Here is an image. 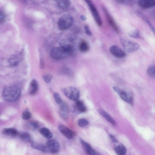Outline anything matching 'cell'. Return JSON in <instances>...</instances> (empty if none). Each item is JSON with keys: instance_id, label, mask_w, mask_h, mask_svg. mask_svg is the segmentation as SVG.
<instances>
[{"instance_id": "cell-1", "label": "cell", "mask_w": 155, "mask_h": 155, "mask_svg": "<svg viewBox=\"0 0 155 155\" xmlns=\"http://www.w3.org/2000/svg\"><path fill=\"white\" fill-rule=\"evenodd\" d=\"M73 53V49L71 45H62L52 48L50 51V55L55 60H61L71 55Z\"/></svg>"}, {"instance_id": "cell-2", "label": "cell", "mask_w": 155, "mask_h": 155, "mask_svg": "<svg viewBox=\"0 0 155 155\" xmlns=\"http://www.w3.org/2000/svg\"><path fill=\"white\" fill-rule=\"evenodd\" d=\"M21 94L20 88L15 85L6 86L3 91V96L6 101L12 102L18 100Z\"/></svg>"}, {"instance_id": "cell-3", "label": "cell", "mask_w": 155, "mask_h": 155, "mask_svg": "<svg viewBox=\"0 0 155 155\" xmlns=\"http://www.w3.org/2000/svg\"><path fill=\"white\" fill-rule=\"evenodd\" d=\"M120 41L124 51L128 53H131L137 51L139 45L137 43L124 38H121Z\"/></svg>"}, {"instance_id": "cell-4", "label": "cell", "mask_w": 155, "mask_h": 155, "mask_svg": "<svg viewBox=\"0 0 155 155\" xmlns=\"http://www.w3.org/2000/svg\"><path fill=\"white\" fill-rule=\"evenodd\" d=\"M73 23V18L70 15H65L62 16L58 21L59 28L62 30H65L70 28Z\"/></svg>"}, {"instance_id": "cell-5", "label": "cell", "mask_w": 155, "mask_h": 155, "mask_svg": "<svg viewBox=\"0 0 155 155\" xmlns=\"http://www.w3.org/2000/svg\"><path fill=\"white\" fill-rule=\"evenodd\" d=\"M64 95L70 99L76 101L78 100L80 95L79 89L75 87H68L63 90Z\"/></svg>"}, {"instance_id": "cell-6", "label": "cell", "mask_w": 155, "mask_h": 155, "mask_svg": "<svg viewBox=\"0 0 155 155\" xmlns=\"http://www.w3.org/2000/svg\"><path fill=\"white\" fill-rule=\"evenodd\" d=\"M113 88L123 100L131 104H133V98L129 92L116 86L113 87Z\"/></svg>"}, {"instance_id": "cell-7", "label": "cell", "mask_w": 155, "mask_h": 155, "mask_svg": "<svg viewBox=\"0 0 155 155\" xmlns=\"http://www.w3.org/2000/svg\"><path fill=\"white\" fill-rule=\"evenodd\" d=\"M84 0L89 6L92 15L96 23L99 26H101L102 24L101 19L92 2L91 0Z\"/></svg>"}, {"instance_id": "cell-8", "label": "cell", "mask_w": 155, "mask_h": 155, "mask_svg": "<svg viewBox=\"0 0 155 155\" xmlns=\"http://www.w3.org/2000/svg\"><path fill=\"white\" fill-rule=\"evenodd\" d=\"M46 152L54 153L58 152L60 150V144L55 140L51 139L48 140L45 144Z\"/></svg>"}, {"instance_id": "cell-9", "label": "cell", "mask_w": 155, "mask_h": 155, "mask_svg": "<svg viewBox=\"0 0 155 155\" xmlns=\"http://www.w3.org/2000/svg\"><path fill=\"white\" fill-rule=\"evenodd\" d=\"M110 52L114 57L117 58H123L125 57L126 53L118 46L113 45L110 48Z\"/></svg>"}, {"instance_id": "cell-10", "label": "cell", "mask_w": 155, "mask_h": 155, "mask_svg": "<svg viewBox=\"0 0 155 155\" xmlns=\"http://www.w3.org/2000/svg\"><path fill=\"white\" fill-rule=\"evenodd\" d=\"M102 8L108 23L114 31L117 32H118L119 29L114 20L110 15L106 8L104 6H103Z\"/></svg>"}, {"instance_id": "cell-11", "label": "cell", "mask_w": 155, "mask_h": 155, "mask_svg": "<svg viewBox=\"0 0 155 155\" xmlns=\"http://www.w3.org/2000/svg\"><path fill=\"white\" fill-rule=\"evenodd\" d=\"M59 114L61 118L64 120H67L69 116V108L67 104L63 102L60 104Z\"/></svg>"}, {"instance_id": "cell-12", "label": "cell", "mask_w": 155, "mask_h": 155, "mask_svg": "<svg viewBox=\"0 0 155 155\" xmlns=\"http://www.w3.org/2000/svg\"><path fill=\"white\" fill-rule=\"evenodd\" d=\"M58 129L60 132L67 138L71 139L73 138V132L66 126L61 124L59 126Z\"/></svg>"}, {"instance_id": "cell-13", "label": "cell", "mask_w": 155, "mask_h": 155, "mask_svg": "<svg viewBox=\"0 0 155 155\" xmlns=\"http://www.w3.org/2000/svg\"><path fill=\"white\" fill-rule=\"evenodd\" d=\"M80 142L86 152L89 155H97L98 154L88 143L86 142L82 139H80Z\"/></svg>"}, {"instance_id": "cell-14", "label": "cell", "mask_w": 155, "mask_h": 155, "mask_svg": "<svg viewBox=\"0 0 155 155\" xmlns=\"http://www.w3.org/2000/svg\"><path fill=\"white\" fill-rule=\"evenodd\" d=\"M138 4L143 8H148L155 5V0H139Z\"/></svg>"}, {"instance_id": "cell-15", "label": "cell", "mask_w": 155, "mask_h": 155, "mask_svg": "<svg viewBox=\"0 0 155 155\" xmlns=\"http://www.w3.org/2000/svg\"><path fill=\"white\" fill-rule=\"evenodd\" d=\"M38 90V84L35 79L32 80L30 85L29 93L31 95H34L37 94Z\"/></svg>"}, {"instance_id": "cell-16", "label": "cell", "mask_w": 155, "mask_h": 155, "mask_svg": "<svg viewBox=\"0 0 155 155\" xmlns=\"http://www.w3.org/2000/svg\"><path fill=\"white\" fill-rule=\"evenodd\" d=\"M99 113L112 125L114 126L116 123L113 118L107 112L103 110L100 109L98 110Z\"/></svg>"}, {"instance_id": "cell-17", "label": "cell", "mask_w": 155, "mask_h": 155, "mask_svg": "<svg viewBox=\"0 0 155 155\" xmlns=\"http://www.w3.org/2000/svg\"><path fill=\"white\" fill-rule=\"evenodd\" d=\"M2 133L7 135L16 136L18 135V132L15 129L12 128H5L2 130Z\"/></svg>"}, {"instance_id": "cell-18", "label": "cell", "mask_w": 155, "mask_h": 155, "mask_svg": "<svg viewBox=\"0 0 155 155\" xmlns=\"http://www.w3.org/2000/svg\"><path fill=\"white\" fill-rule=\"evenodd\" d=\"M31 146L33 149L42 152H46L45 144L33 141L31 143Z\"/></svg>"}, {"instance_id": "cell-19", "label": "cell", "mask_w": 155, "mask_h": 155, "mask_svg": "<svg viewBox=\"0 0 155 155\" xmlns=\"http://www.w3.org/2000/svg\"><path fill=\"white\" fill-rule=\"evenodd\" d=\"M75 107L77 110L80 112H84L87 110L86 107L84 102L81 100H78L76 101Z\"/></svg>"}, {"instance_id": "cell-20", "label": "cell", "mask_w": 155, "mask_h": 155, "mask_svg": "<svg viewBox=\"0 0 155 155\" xmlns=\"http://www.w3.org/2000/svg\"><path fill=\"white\" fill-rule=\"evenodd\" d=\"M115 153L119 155H125L126 152V148L122 143H120L114 148Z\"/></svg>"}, {"instance_id": "cell-21", "label": "cell", "mask_w": 155, "mask_h": 155, "mask_svg": "<svg viewBox=\"0 0 155 155\" xmlns=\"http://www.w3.org/2000/svg\"><path fill=\"white\" fill-rule=\"evenodd\" d=\"M39 132L42 135L48 139H51L53 137L52 133L47 128H41L39 130Z\"/></svg>"}, {"instance_id": "cell-22", "label": "cell", "mask_w": 155, "mask_h": 155, "mask_svg": "<svg viewBox=\"0 0 155 155\" xmlns=\"http://www.w3.org/2000/svg\"><path fill=\"white\" fill-rule=\"evenodd\" d=\"M56 2L58 6L62 9H67L70 5L69 0H56Z\"/></svg>"}, {"instance_id": "cell-23", "label": "cell", "mask_w": 155, "mask_h": 155, "mask_svg": "<svg viewBox=\"0 0 155 155\" xmlns=\"http://www.w3.org/2000/svg\"><path fill=\"white\" fill-rule=\"evenodd\" d=\"M79 50L82 52L87 51L89 49V46L88 43L84 40H82L79 45Z\"/></svg>"}, {"instance_id": "cell-24", "label": "cell", "mask_w": 155, "mask_h": 155, "mask_svg": "<svg viewBox=\"0 0 155 155\" xmlns=\"http://www.w3.org/2000/svg\"><path fill=\"white\" fill-rule=\"evenodd\" d=\"M21 139L23 141L31 143L33 142L31 135L28 133L24 132L20 135Z\"/></svg>"}, {"instance_id": "cell-25", "label": "cell", "mask_w": 155, "mask_h": 155, "mask_svg": "<svg viewBox=\"0 0 155 155\" xmlns=\"http://www.w3.org/2000/svg\"><path fill=\"white\" fill-rule=\"evenodd\" d=\"M21 60V57L18 55H14L11 57L9 61V64L12 66L17 65Z\"/></svg>"}, {"instance_id": "cell-26", "label": "cell", "mask_w": 155, "mask_h": 155, "mask_svg": "<svg viewBox=\"0 0 155 155\" xmlns=\"http://www.w3.org/2000/svg\"><path fill=\"white\" fill-rule=\"evenodd\" d=\"M147 72L149 76L155 79V64L150 65L147 68Z\"/></svg>"}, {"instance_id": "cell-27", "label": "cell", "mask_w": 155, "mask_h": 155, "mask_svg": "<svg viewBox=\"0 0 155 155\" xmlns=\"http://www.w3.org/2000/svg\"><path fill=\"white\" fill-rule=\"evenodd\" d=\"M128 35L132 38H137L140 37V31L137 29L130 31L128 33Z\"/></svg>"}, {"instance_id": "cell-28", "label": "cell", "mask_w": 155, "mask_h": 155, "mask_svg": "<svg viewBox=\"0 0 155 155\" xmlns=\"http://www.w3.org/2000/svg\"><path fill=\"white\" fill-rule=\"evenodd\" d=\"M89 124L88 121L84 118H81L78 121V124L79 126L84 127L87 126Z\"/></svg>"}, {"instance_id": "cell-29", "label": "cell", "mask_w": 155, "mask_h": 155, "mask_svg": "<svg viewBox=\"0 0 155 155\" xmlns=\"http://www.w3.org/2000/svg\"><path fill=\"white\" fill-rule=\"evenodd\" d=\"M53 96L55 101L57 104H60L63 102L61 96L58 93L54 92Z\"/></svg>"}, {"instance_id": "cell-30", "label": "cell", "mask_w": 155, "mask_h": 155, "mask_svg": "<svg viewBox=\"0 0 155 155\" xmlns=\"http://www.w3.org/2000/svg\"><path fill=\"white\" fill-rule=\"evenodd\" d=\"M39 56H40V67L43 68L45 66V61L43 55V54L40 49H39Z\"/></svg>"}, {"instance_id": "cell-31", "label": "cell", "mask_w": 155, "mask_h": 155, "mask_svg": "<svg viewBox=\"0 0 155 155\" xmlns=\"http://www.w3.org/2000/svg\"><path fill=\"white\" fill-rule=\"evenodd\" d=\"M31 117V113L28 110H25L22 114V117L24 120H28L30 119Z\"/></svg>"}, {"instance_id": "cell-32", "label": "cell", "mask_w": 155, "mask_h": 155, "mask_svg": "<svg viewBox=\"0 0 155 155\" xmlns=\"http://www.w3.org/2000/svg\"><path fill=\"white\" fill-rule=\"evenodd\" d=\"M52 75L49 74H45L43 76V80L47 83H49L52 79Z\"/></svg>"}, {"instance_id": "cell-33", "label": "cell", "mask_w": 155, "mask_h": 155, "mask_svg": "<svg viewBox=\"0 0 155 155\" xmlns=\"http://www.w3.org/2000/svg\"><path fill=\"white\" fill-rule=\"evenodd\" d=\"M5 15L4 12L2 10L0 11V22L3 23L5 21Z\"/></svg>"}, {"instance_id": "cell-34", "label": "cell", "mask_w": 155, "mask_h": 155, "mask_svg": "<svg viewBox=\"0 0 155 155\" xmlns=\"http://www.w3.org/2000/svg\"><path fill=\"white\" fill-rule=\"evenodd\" d=\"M84 28L85 32L86 34L88 36H91L92 35V33L90 30L89 26L87 25H86L84 26Z\"/></svg>"}, {"instance_id": "cell-35", "label": "cell", "mask_w": 155, "mask_h": 155, "mask_svg": "<svg viewBox=\"0 0 155 155\" xmlns=\"http://www.w3.org/2000/svg\"><path fill=\"white\" fill-rule=\"evenodd\" d=\"M29 124L34 129H37L38 127V123L36 121H31L30 122Z\"/></svg>"}, {"instance_id": "cell-36", "label": "cell", "mask_w": 155, "mask_h": 155, "mask_svg": "<svg viewBox=\"0 0 155 155\" xmlns=\"http://www.w3.org/2000/svg\"><path fill=\"white\" fill-rule=\"evenodd\" d=\"M117 2L123 4H128L130 3L133 0H115Z\"/></svg>"}, {"instance_id": "cell-37", "label": "cell", "mask_w": 155, "mask_h": 155, "mask_svg": "<svg viewBox=\"0 0 155 155\" xmlns=\"http://www.w3.org/2000/svg\"><path fill=\"white\" fill-rule=\"evenodd\" d=\"M109 136L112 141L113 143H117L118 142V140L113 135L110 134Z\"/></svg>"}, {"instance_id": "cell-38", "label": "cell", "mask_w": 155, "mask_h": 155, "mask_svg": "<svg viewBox=\"0 0 155 155\" xmlns=\"http://www.w3.org/2000/svg\"><path fill=\"white\" fill-rule=\"evenodd\" d=\"M80 18L83 21H84L86 20V17L84 15H81Z\"/></svg>"}]
</instances>
